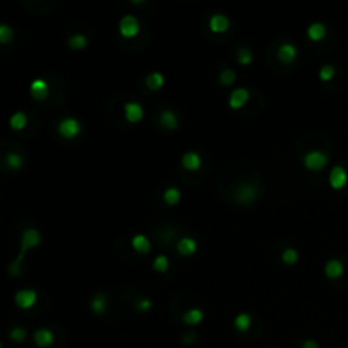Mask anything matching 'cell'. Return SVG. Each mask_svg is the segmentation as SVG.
Instances as JSON below:
<instances>
[{"instance_id":"obj_1","label":"cell","mask_w":348,"mask_h":348,"mask_svg":"<svg viewBox=\"0 0 348 348\" xmlns=\"http://www.w3.org/2000/svg\"><path fill=\"white\" fill-rule=\"evenodd\" d=\"M39 243H41V235H39L38 229L29 228V229H26V231L22 233V236H21V245H22L21 253L17 255V258H16V260H14L12 264H10V267H9L10 275H19V273H21V262L24 260L26 251H27L29 248L38 246Z\"/></svg>"},{"instance_id":"obj_2","label":"cell","mask_w":348,"mask_h":348,"mask_svg":"<svg viewBox=\"0 0 348 348\" xmlns=\"http://www.w3.org/2000/svg\"><path fill=\"white\" fill-rule=\"evenodd\" d=\"M258 195V190L253 184H243L240 187H236L235 190V199L241 204H248V202L255 201Z\"/></svg>"},{"instance_id":"obj_3","label":"cell","mask_w":348,"mask_h":348,"mask_svg":"<svg viewBox=\"0 0 348 348\" xmlns=\"http://www.w3.org/2000/svg\"><path fill=\"white\" fill-rule=\"evenodd\" d=\"M326 163H328V157L324 153H321V151H309V153H307L306 157H304L306 168L314 170V172L324 168Z\"/></svg>"},{"instance_id":"obj_4","label":"cell","mask_w":348,"mask_h":348,"mask_svg":"<svg viewBox=\"0 0 348 348\" xmlns=\"http://www.w3.org/2000/svg\"><path fill=\"white\" fill-rule=\"evenodd\" d=\"M119 31L124 38H134L139 32V21L134 16H124L119 22Z\"/></svg>"},{"instance_id":"obj_5","label":"cell","mask_w":348,"mask_h":348,"mask_svg":"<svg viewBox=\"0 0 348 348\" xmlns=\"http://www.w3.org/2000/svg\"><path fill=\"white\" fill-rule=\"evenodd\" d=\"M58 131H60L63 138H75L80 133V123L77 119H73V117H66L58 126Z\"/></svg>"},{"instance_id":"obj_6","label":"cell","mask_w":348,"mask_h":348,"mask_svg":"<svg viewBox=\"0 0 348 348\" xmlns=\"http://www.w3.org/2000/svg\"><path fill=\"white\" fill-rule=\"evenodd\" d=\"M16 304L22 307V309H29L31 306L36 304V299H38V295H36L34 291H31V289H22V291L16 292Z\"/></svg>"},{"instance_id":"obj_7","label":"cell","mask_w":348,"mask_h":348,"mask_svg":"<svg viewBox=\"0 0 348 348\" xmlns=\"http://www.w3.org/2000/svg\"><path fill=\"white\" fill-rule=\"evenodd\" d=\"M347 180H348V175L343 166H335V168L331 170V173H329V185H331L333 188H336V190L345 187Z\"/></svg>"},{"instance_id":"obj_8","label":"cell","mask_w":348,"mask_h":348,"mask_svg":"<svg viewBox=\"0 0 348 348\" xmlns=\"http://www.w3.org/2000/svg\"><path fill=\"white\" fill-rule=\"evenodd\" d=\"M124 114L129 123H138L143 119V107L138 102H128L124 106Z\"/></svg>"},{"instance_id":"obj_9","label":"cell","mask_w":348,"mask_h":348,"mask_svg":"<svg viewBox=\"0 0 348 348\" xmlns=\"http://www.w3.org/2000/svg\"><path fill=\"white\" fill-rule=\"evenodd\" d=\"M248 97H250V94H248L246 88H236V90L229 95V107H231V109H240V107H243L246 104Z\"/></svg>"},{"instance_id":"obj_10","label":"cell","mask_w":348,"mask_h":348,"mask_svg":"<svg viewBox=\"0 0 348 348\" xmlns=\"http://www.w3.org/2000/svg\"><path fill=\"white\" fill-rule=\"evenodd\" d=\"M48 92H50V87L44 82L43 79H38L31 83V95L36 99V101H43V99L48 97Z\"/></svg>"},{"instance_id":"obj_11","label":"cell","mask_w":348,"mask_h":348,"mask_svg":"<svg viewBox=\"0 0 348 348\" xmlns=\"http://www.w3.org/2000/svg\"><path fill=\"white\" fill-rule=\"evenodd\" d=\"M209 27L213 32H224L229 27V19L223 14H214L209 21Z\"/></svg>"},{"instance_id":"obj_12","label":"cell","mask_w":348,"mask_h":348,"mask_svg":"<svg viewBox=\"0 0 348 348\" xmlns=\"http://www.w3.org/2000/svg\"><path fill=\"white\" fill-rule=\"evenodd\" d=\"M53 340H54L53 333H51L50 329H46V328H41V329H38V331L34 333V343L38 347H41V348L50 347L51 343H53Z\"/></svg>"},{"instance_id":"obj_13","label":"cell","mask_w":348,"mask_h":348,"mask_svg":"<svg viewBox=\"0 0 348 348\" xmlns=\"http://www.w3.org/2000/svg\"><path fill=\"white\" fill-rule=\"evenodd\" d=\"M295 54H297V51H295L294 44L286 43V44H282V46L279 48L277 56H279V60L282 63H292L294 61V58H295Z\"/></svg>"},{"instance_id":"obj_14","label":"cell","mask_w":348,"mask_h":348,"mask_svg":"<svg viewBox=\"0 0 348 348\" xmlns=\"http://www.w3.org/2000/svg\"><path fill=\"white\" fill-rule=\"evenodd\" d=\"M182 166L185 170H197L201 166V157L195 151H188L182 157Z\"/></svg>"},{"instance_id":"obj_15","label":"cell","mask_w":348,"mask_h":348,"mask_svg":"<svg viewBox=\"0 0 348 348\" xmlns=\"http://www.w3.org/2000/svg\"><path fill=\"white\" fill-rule=\"evenodd\" d=\"M324 273L329 279H338L343 275V264L340 260H329L324 267Z\"/></svg>"},{"instance_id":"obj_16","label":"cell","mask_w":348,"mask_h":348,"mask_svg":"<svg viewBox=\"0 0 348 348\" xmlns=\"http://www.w3.org/2000/svg\"><path fill=\"white\" fill-rule=\"evenodd\" d=\"M307 36H309V39H313V41H321V39L326 36V27H324V24H321V22H314V24H311L309 27H307Z\"/></svg>"},{"instance_id":"obj_17","label":"cell","mask_w":348,"mask_h":348,"mask_svg":"<svg viewBox=\"0 0 348 348\" xmlns=\"http://www.w3.org/2000/svg\"><path fill=\"white\" fill-rule=\"evenodd\" d=\"M177 250H179L180 255L188 257V255H192L195 250H197V243H195V240H192V238H182L179 241V245H177Z\"/></svg>"},{"instance_id":"obj_18","label":"cell","mask_w":348,"mask_h":348,"mask_svg":"<svg viewBox=\"0 0 348 348\" xmlns=\"http://www.w3.org/2000/svg\"><path fill=\"white\" fill-rule=\"evenodd\" d=\"M131 245H133V248H134L136 251H139V253H148V251H150V248H151L150 246V240H148L144 235L133 236Z\"/></svg>"},{"instance_id":"obj_19","label":"cell","mask_w":348,"mask_h":348,"mask_svg":"<svg viewBox=\"0 0 348 348\" xmlns=\"http://www.w3.org/2000/svg\"><path fill=\"white\" fill-rule=\"evenodd\" d=\"M160 123H161V126H165L166 129L179 128V119H177V116L172 112V110H163V112H161Z\"/></svg>"},{"instance_id":"obj_20","label":"cell","mask_w":348,"mask_h":348,"mask_svg":"<svg viewBox=\"0 0 348 348\" xmlns=\"http://www.w3.org/2000/svg\"><path fill=\"white\" fill-rule=\"evenodd\" d=\"M204 318V313L201 309H188L184 314V323L185 324H199Z\"/></svg>"},{"instance_id":"obj_21","label":"cell","mask_w":348,"mask_h":348,"mask_svg":"<svg viewBox=\"0 0 348 348\" xmlns=\"http://www.w3.org/2000/svg\"><path fill=\"white\" fill-rule=\"evenodd\" d=\"M251 326V316L246 313H241L238 314V316L235 318V328L238 329V331H246V329H250Z\"/></svg>"},{"instance_id":"obj_22","label":"cell","mask_w":348,"mask_h":348,"mask_svg":"<svg viewBox=\"0 0 348 348\" xmlns=\"http://www.w3.org/2000/svg\"><path fill=\"white\" fill-rule=\"evenodd\" d=\"M180 190L177 187H170V188H166L165 190V194H163V199H165V202L168 206H175V204H179L180 202Z\"/></svg>"},{"instance_id":"obj_23","label":"cell","mask_w":348,"mask_h":348,"mask_svg":"<svg viewBox=\"0 0 348 348\" xmlns=\"http://www.w3.org/2000/svg\"><path fill=\"white\" fill-rule=\"evenodd\" d=\"M90 307H92V311H94L95 314H104V311H106V307H107L106 295H102V294L95 295V297L92 299V302H90Z\"/></svg>"},{"instance_id":"obj_24","label":"cell","mask_w":348,"mask_h":348,"mask_svg":"<svg viewBox=\"0 0 348 348\" xmlns=\"http://www.w3.org/2000/svg\"><path fill=\"white\" fill-rule=\"evenodd\" d=\"M163 82H165L163 75L158 72H153L151 75H148V79H146V85H148V88H151V90H158V88L163 85Z\"/></svg>"},{"instance_id":"obj_25","label":"cell","mask_w":348,"mask_h":348,"mask_svg":"<svg viewBox=\"0 0 348 348\" xmlns=\"http://www.w3.org/2000/svg\"><path fill=\"white\" fill-rule=\"evenodd\" d=\"M27 123V116L24 112H14L10 117V128L12 129H22Z\"/></svg>"},{"instance_id":"obj_26","label":"cell","mask_w":348,"mask_h":348,"mask_svg":"<svg viewBox=\"0 0 348 348\" xmlns=\"http://www.w3.org/2000/svg\"><path fill=\"white\" fill-rule=\"evenodd\" d=\"M14 38V29L9 24H0V43H10Z\"/></svg>"},{"instance_id":"obj_27","label":"cell","mask_w":348,"mask_h":348,"mask_svg":"<svg viewBox=\"0 0 348 348\" xmlns=\"http://www.w3.org/2000/svg\"><path fill=\"white\" fill-rule=\"evenodd\" d=\"M70 48H73V50H82V48L87 46V38H85L83 34H75L70 38Z\"/></svg>"},{"instance_id":"obj_28","label":"cell","mask_w":348,"mask_h":348,"mask_svg":"<svg viewBox=\"0 0 348 348\" xmlns=\"http://www.w3.org/2000/svg\"><path fill=\"white\" fill-rule=\"evenodd\" d=\"M297 258H299V255H297V251H295L294 248H287V250L282 251V262L284 264L292 265V264L297 262Z\"/></svg>"},{"instance_id":"obj_29","label":"cell","mask_w":348,"mask_h":348,"mask_svg":"<svg viewBox=\"0 0 348 348\" xmlns=\"http://www.w3.org/2000/svg\"><path fill=\"white\" fill-rule=\"evenodd\" d=\"M153 268L157 270V272H166L168 270V258L165 257V255H158L157 258H155L153 262Z\"/></svg>"},{"instance_id":"obj_30","label":"cell","mask_w":348,"mask_h":348,"mask_svg":"<svg viewBox=\"0 0 348 348\" xmlns=\"http://www.w3.org/2000/svg\"><path fill=\"white\" fill-rule=\"evenodd\" d=\"M5 161H7V165H9L10 168H21L22 166V157L21 155H17V153H9L5 157Z\"/></svg>"},{"instance_id":"obj_31","label":"cell","mask_w":348,"mask_h":348,"mask_svg":"<svg viewBox=\"0 0 348 348\" xmlns=\"http://www.w3.org/2000/svg\"><path fill=\"white\" fill-rule=\"evenodd\" d=\"M333 77H335V68H333L331 65L321 66V70H320V79L323 80V82H328V80H331Z\"/></svg>"},{"instance_id":"obj_32","label":"cell","mask_w":348,"mask_h":348,"mask_svg":"<svg viewBox=\"0 0 348 348\" xmlns=\"http://www.w3.org/2000/svg\"><path fill=\"white\" fill-rule=\"evenodd\" d=\"M251 60H253V54H251V51L248 48H241L238 51V61L241 65H248V63H251Z\"/></svg>"},{"instance_id":"obj_33","label":"cell","mask_w":348,"mask_h":348,"mask_svg":"<svg viewBox=\"0 0 348 348\" xmlns=\"http://www.w3.org/2000/svg\"><path fill=\"white\" fill-rule=\"evenodd\" d=\"M235 79H236V75H235L233 70H223L221 75H219V80H221V83L223 85H231L233 82H235Z\"/></svg>"},{"instance_id":"obj_34","label":"cell","mask_w":348,"mask_h":348,"mask_svg":"<svg viewBox=\"0 0 348 348\" xmlns=\"http://www.w3.org/2000/svg\"><path fill=\"white\" fill-rule=\"evenodd\" d=\"M10 340H14V342H24L26 340V329L21 328V326H16L10 331Z\"/></svg>"},{"instance_id":"obj_35","label":"cell","mask_w":348,"mask_h":348,"mask_svg":"<svg viewBox=\"0 0 348 348\" xmlns=\"http://www.w3.org/2000/svg\"><path fill=\"white\" fill-rule=\"evenodd\" d=\"M136 307H138L139 311H148L151 307V301H150V299H139L138 304H136Z\"/></svg>"},{"instance_id":"obj_36","label":"cell","mask_w":348,"mask_h":348,"mask_svg":"<svg viewBox=\"0 0 348 348\" xmlns=\"http://www.w3.org/2000/svg\"><path fill=\"white\" fill-rule=\"evenodd\" d=\"M302 348H320V345H318L314 340H306L304 345H302Z\"/></svg>"},{"instance_id":"obj_37","label":"cell","mask_w":348,"mask_h":348,"mask_svg":"<svg viewBox=\"0 0 348 348\" xmlns=\"http://www.w3.org/2000/svg\"><path fill=\"white\" fill-rule=\"evenodd\" d=\"M194 338H195L194 333H190V335H185L184 336V343H192V342H194Z\"/></svg>"},{"instance_id":"obj_38","label":"cell","mask_w":348,"mask_h":348,"mask_svg":"<svg viewBox=\"0 0 348 348\" xmlns=\"http://www.w3.org/2000/svg\"><path fill=\"white\" fill-rule=\"evenodd\" d=\"M0 348H2V343H0Z\"/></svg>"}]
</instances>
